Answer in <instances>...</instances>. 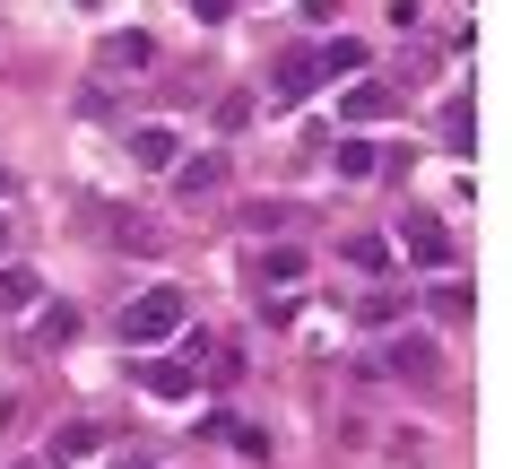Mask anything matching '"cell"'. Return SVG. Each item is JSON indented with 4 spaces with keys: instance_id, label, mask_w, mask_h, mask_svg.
I'll return each mask as SVG.
<instances>
[{
    "instance_id": "obj_1",
    "label": "cell",
    "mask_w": 512,
    "mask_h": 469,
    "mask_svg": "<svg viewBox=\"0 0 512 469\" xmlns=\"http://www.w3.org/2000/svg\"><path fill=\"white\" fill-rule=\"evenodd\" d=\"M174 331H183V287H148V296L122 304V339H131V348H157V339H174Z\"/></svg>"
},
{
    "instance_id": "obj_2",
    "label": "cell",
    "mask_w": 512,
    "mask_h": 469,
    "mask_svg": "<svg viewBox=\"0 0 512 469\" xmlns=\"http://www.w3.org/2000/svg\"><path fill=\"white\" fill-rule=\"evenodd\" d=\"M87 235H96V244H113V252H157V244H165L139 209H113V200H105V209H87Z\"/></svg>"
},
{
    "instance_id": "obj_3",
    "label": "cell",
    "mask_w": 512,
    "mask_h": 469,
    "mask_svg": "<svg viewBox=\"0 0 512 469\" xmlns=\"http://www.w3.org/2000/svg\"><path fill=\"white\" fill-rule=\"evenodd\" d=\"M391 374H400V383H443V348H434V339H391Z\"/></svg>"
},
{
    "instance_id": "obj_4",
    "label": "cell",
    "mask_w": 512,
    "mask_h": 469,
    "mask_svg": "<svg viewBox=\"0 0 512 469\" xmlns=\"http://www.w3.org/2000/svg\"><path fill=\"white\" fill-rule=\"evenodd\" d=\"M96 452H105V426H96V417H79V426H61V435H53V452H44V469L96 461Z\"/></svg>"
},
{
    "instance_id": "obj_5",
    "label": "cell",
    "mask_w": 512,
    "mask_h": 469,
    "mask_svg": "<svg viewBox=\"0 0 512 469\" xmlns=\"http://www.w3.org/2000/svg\"><path fill=\"white\" fill-rule=\"evenodd\" d=\"M217 183H226V157H217V148H200V157H174V192H183V200H209Z\"/></svg>"
},
{
    "instance_id": "obj_6",
    "label": "cell",
    "mask_w": 512,
    "mask_h": 469,
    "mask_svg": "<svg viewBox=\"0 0 512 469\" xmlns=\"http://www.w3.org/2000/svg\"><path fill=\"white\" fill-rule=\"evenodd\" d=\"M35 304H44V278L27 261H0V313H35Z\"/></svg>"
},
{
    "instance_id": "obj_7",
    "label": "cell",
    "mask_w": 512,
    "mask_h": 469,
    "mask_svg": "<svg viewBox=\"0 0 512 469\" xmlns=\"http://www.w3.org/2000/svg\"><path fill=\"white\" fill-rule=\"evenodd\" d=\"M131 374H139V391H157V400H183L191 391V365H174V357H139Z\"/></svg>"
},
{
    "instance_id": "obj_8",
    "label": "cell",
    "mask_w": 512,
    "mask_h": 469,
    "mask_svg": "<svg viewBox=\"0 0 512 469\" xmlns=\"http://www.w3.org/2000/svg\"><path fill=\"white\" fill-rule=\"evenodd\" d=\"M313 87H322V61H313V53H287V61H278V105H304Z\"/></svg>"
},
{
    "instance_id": "obj_9",
    "label": "cell",
    "mask_w": 512,
    "mask_h": 469,
    "mask_svg": "<svg viewBox=\"0 0 512 469\" xmlns=\"http://www.w3.org/2000/svg\"><path fill=\"white\" fill-rule=\"evenodd\" d=\"M70 339H79V313H70V304H35V339L27 348H70Z\"/></svg>"
},
{
    "instance_id": "obj_10",
    "label": "cell",
    "mask_w": 512,
    "mask_h": 469,
    "mask_svg": "<svg viewBox=\"0 0 512 469\" xmlns=\"http://www.w3.org/2000/svg\"><path fill=\"white\" fill-rule=\"evenodd\" d=\"M400 113V87H348V122L365 131V122H391Z\"/></svg>"
},
{
    "instance_id": "obj_11",
    "label": "cell",
    "mask_w": 512,
    "mask_h": 469,
    "mask_svg": "<svg viewBox=\"0 0 512 469\" xmlns=\"http://www.w3.org/2000/svg\"><path fill=\"white\" fill-rule=\"evenodd\" d=\"M400 244L417 252L426 270H434V261H452V235H443V226H434V218H408V235H400Z\"/></svg>"
},
{
    "instance_id": "obj_12",
    "label": "cell",
    "mask_w": 512,
    "mask_h": 469,
    "mask_svg": "<svg viewBox=\"0 0 512 469\" xmlns=\"http://www.w3.org/2000/svg\"><path fill=\"white\" fill-rule=\"evenodd\" d=\"M105 61H113V70H148V61H157V44H148L139 27H122V35H105Z\"/></svg>"
},
{
    "instance_id": "obj_13",
    "label": "cell",
    "mask_w": 512,
    "mask_h": 469,
    "mask_svg": "<svg viewBox=\"0 0 512 469\" xmlns=\"http://www.w3.org/2000/svg\"><path fill=\"white\" fill-rule=\"evenodd\" d=\"M339 261H348V270H365V278H382V270H391V244H382V235H348V244H339Z\"/></svg>"
},
{
    "instance_id": "obj_14",
    "label": "cell",
    "mask_w": 512,
    "mask_h": 469,
    "mask_svg": "<svg viewBox=\"0 0 512 469\" xmlns=\"http://www.w3.org/2000/svg\"><path fill=\"white\" fill-rule=\"evenodd\" d=\"M174 148H183L174 131H139V139H131V157H139L148 174H165V166H174Z\"/></svg>"
},
{
    "instance_id": "obj_15",
    "label": "cell",
    "mask_w": 512,
    "mask_h": 469,
    "mask_svg": "<svg viewBox=\"0 0 512 469\" xmlns=\"http://www.w3.org/2000/svg\"><path fill=\"white\" fill-rule=\"evenodd\" d=\"M261 278H278V287L296 278V287H304V244H270V252H261Z\"/></svg>"
},
{
    "instance_id": "obj_16",
    "label": "cell",
    "mask_w": 512,
    "mask_h": 469,
    "mask_svg": "<svg viewBox=\"0 0 512 469\" xmlns=\"http://www.w3.org/2000/svg\"><path fill=\"white\" fill-rule=\"evenodd\" d=\"M243 226H252V235H278V226H296V209H287V200H252Z\"/></svg>"
},
{
    "instance_id": "obj_17",
    "label": "cell",
    "mask_w": 512,
    "mask_h": 469,
    "mask_svg": "<svg viewBox=\"0 0 512 469\" xmlns=\"http://www.w3.org/2000/svg\"><path fill=\"white\" fill-rule=\"evenodd\" d=\"M313 61H322V70H365V44H356V35H330Z\"/></svg>"
},
{
    "instance_id": "obj_18",
    "label": "cell",
    "mask_w": 512,
    "mask_h": 469,
    "mask_svg": "<svg viewBox=\"0 0 512 469\" xmlns=\"http://www.w3.org/2000/svg\"><path fill=\"white\" fill-rule=\"evenodd\" d=\"M469 131H478V122H469V96H452V113H443V139H452V148H469Z\"/></svg>"
},
{
    "instance_id": "obj_19",
    "label": "cell",
    "mask_w": 512,
    "mask_h": 469,
    "mask_svg": "<svg viewBox=\"0 0 512 469\" xmlns=\"http://www.w3.org/2000/svg\"><path fill=\"white\" fill-rule=\"evenodd\" d=\"M339 174H348V183H365V174H382V157H374V148H339Z\"/></svg>"
},
{
    "instance_id": "obj_20",
    "label": "cell",
    "mask_w": 512,
    "mask_h": 469,
    "mask_svg": "<svg viewBox=\"0 0 512 469\" xmlns=\"http://www.w3.org/2000/svg\"><path fill=\"white\" fill-rule=\"evenodd\" d=\"M365 322H374V331H391V322H400V296H391V287H382V296H365Z\"/></svg>"
},
{
    "instance_id": "obj_21",
    "label": "cell",
    "mask_w": 512,
    "mask_h": 469,
    "mask_svg": "<svg viewBox=\"0 0 512 469\" xmlns=\"http://www.w3.org/2000/svg\"><path fill=\"white\" fill-rule=\"evenodd\" d=\"M226 9H235V0H191V18H209V27L226 18Z\"/></svg>"
},
{
    "instance_id": "obj_22",
    "label": "cell",
    "mask_w": 512,
    "mask_h": 469,
    "mask_svg": "<svg viewBox=\"0 0 512 469\" xmlns=\"http://www.w3.org/2000/svg\"><path fill=\"white\" fill-rule=\"evenodd\" d=\"M0 252H9V218H0Z\"/></svg>"
},
{
    "instance_id": "obj_23",
    "label": "cell",
    "mask_w": 512,
    "mask_h": 469,
    "mask_svg": "<svg viewBox=\"0 0 512 469\" xmlns=\"http://www.w3.org/2000/svg\"><path fill=\"white\" fill-rule=\"evenodd\" d=\"M0 200H9V166H0Z\"/></svg>"
},
{
    "instance_id": "obj_24",
    "label": "cell",
    "mask_w": 512,
    "mask_h": 469,
    "mask_svg": "<svg viewBox=\"0 0 512 469\" xmlns=\"http://www.w3.org/2000/svg\"><path fill=\"white\" fill-rule=\"evenodd\" d=\"M18 469H44V461H18Z\"/></svg>"
}]
</instances>
